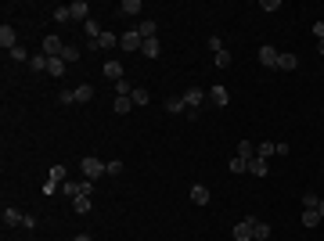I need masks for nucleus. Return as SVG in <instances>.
<instances>
[{"label":"nucleus","mask_w":324,"mask_h":241,"mask_svg":"<svg viewBox=\"0 0 324 241\" xmlns=\"http://www.w3.org/2000/svg\"><path fill=\"white\" fill-rule=\"evenodd\" d=\"M79 173H83V180H101V177H108V169H105V162L101 158H94V155H87V158H79Z\"/></svg>","instance_id":"1"},{"label":"nucleus","mask_w":324,"mask_h":241,"mask_svg":"<svg viewBox=\"0 0 324 241\" xmlns=\"http://www.w3.org/2000/svg\"><path fill=\"white\" fill-rule=\"evenodd\" d=\"M61 51H65V40H61V36H54V32H47V36H44V44H40V54H47V58H61Z\"/></svg>","instance_id":"2"},{"label":"nucleus","mask_w":324,"mask_h":241,"mask_svg":"<svg viewBox=\"0 0 324 241\" xmlns=\"http://www.w3.org/2000/svg\"><path fill=\"white\" fill-rule=\"evenodd\" d=\"M252 220H256V213H245V216H241V223H234L231 237H234V241H252Z\"/></svg>","instance_id":"3"},{"label":"nucleus","mask_w":324,"mask_h":241,"mask_svg":"<svg viewBox=\"0 0 324 241\" xmlns=\"http://www.w3.org/2000/svg\"><path fill=\"white\" fill-rule=\"evenodd\" d=\"M119 47H123V51H141V47H144V36H141L137 29H130V32L119 36Z\"/></svg>","instance_id":"4"},{"label":"nucleus","mask_w":324,"mask_h":241,"mask_svg":"<svg viewBox=\"0 0 324 241\" xmlns=\"http://www.w3.org/2000/svg\"><path fill=\"white\" fill-rule=\"evenodd\" d=\"M69 15H72V22H90V4H87V0H72Z\"/></svg>","instance_id":"5"},{"label":"nucleus","mask_w":324,"mask_h":241,"mask_svg":"<svg viewBox=\"0 0 324 241\" xmlns=\"http://www.w3.org/2000/svg\"><path fill=\"white\" fill-rule=\"evenodd\" d=\"M0 47H4V51H15L18 47V36H15V25H0Z\"/></svg>","instance_id":"6"},{"label":"nucleus","mask_w":324,"mask_h":241,"mask_svg":"<svg viewBox=\"0 0 324 241\" xmlns=\"http://www.w3.org/2000/svg\"><path fill=\"white\" fill-rule=\"evenodd\" d=\"M101 72H105V76L112 79V83H119V79H126V76H123V65H119L115 58H108V61L101 65Z\"/></svg>","instance_id":"7"},{"label":"nucleus","mask_w":324,"mask_h":241,"mask_svg":"<svg viewBox=\"0 0 324 241\" xmlns=\"http://www.w3.org/2000/svg\"><path fill=\"white\" fill-rule=\"evenodd\" d=\"M277 58H281V51H274L270 44H267V47H260V65H267V68H277Z\"/></svg>","instance_id":"8"},{"label":"nucleus","mask_w":324,"mask_h":241,"mask_svg":"<svg viewBox=\"0 0 324 241\" xmlns=\"http://www.w3.org/2000/svg\"><path fill=\"white\" fill-rule=\"evenodd\" d=\"M252 241H270V223H263L260 216L252 220Z\"/></svg>","instance_id":"9"},{"label":"nucleus","mask_w":324,"mask_h":241,"mask_svg":"<svg viewBox=\"0 0 324 241\" xmlns=\"http://www.w3.org/2000/svg\"><path fill=\"white\" fill-rule=\"evenodd\" d=\"M115 47H119V36L105 29V32L98 36V51H115Z\"/></svg>","instance_id":"10"},{"label":"nucleus","mask_w":324,"mask_h":241,"mask_svg":"<svg viewBox=\"0 0 324 241\" xmlns=\"http://www.w3.org/2000/svg\"><path fill=\"white\" fill-rule=\"evenodd\" d=\"M191 202H195V205H209V187H206V184H195V187H191Z\"/></svg>","instance_id":"11"},{"label":"nucleus","mask_w":324,"mask_h":241,"mask_svg":"<svg viewBox=\"0 0 324 241\" xmlns=\"http://www.w3.org/2000/svg\"><path fill=\"white\" fill-rule=\"evenodd\" d=\"M206 97H209V94H206V90H202V87H191V90L184 94V101H187V108H198V105H202V101H206Z\"/></svg>","instance_id":"12"},{"label":"nucleus","mask_w":324,"mask_h":241,"mask_svg":"<svg viewBox=\"0 0 324 241\" xmlns=\"http://www.w3.org/2000/svg\"><path fill=\"white\" fill-rule=\"evenodd\" d=\"M0 220H4V227H22L25 213H18V209H4V213H0Z\"/></svg>","instance_id":"13"},{"label":"nucleus","mask_w":324,"mask_h":241,"mask_svg":"<svg viewBox=\"0 0 324 241\" xmlns=\"http://www.w3.org/2000/svg\"><path fill=\"white\" fill-rule=\"evenodd\" d=\"M209 101H213L216 108H227V101H231V94H227V87H213V90H209Z\"/></svg>","instance_id":"14"},{"label":"nucleus","mask_w":324,"mask_h":241,"mask_svg":"<svg viewBox=\"0 0 324 241\" xmlns=\"http://www.w3.org/2000/svg\"><path fill=\"white\" fill-rule=\"evenodd\" d=\"M166 112H170V115H184V112H187V101H184V97H166Z\"/></svg>","instance_id":"15"},{"label":"nucleus","mask_w":324,"mask_h":241,"mask_svg":"<svg viewBox=\"0 0 324 241\" xmlns=\"http://www.w3.org/2000/svg\"><path fill=\"white\" fill-rule=\"evenodd\" d=\"M87 101H94V87L90 83H79L76 87V105H87Z\"/></svg>","instance_id":"16"},{"label":"nucleus","mask_w":324,"mask_h":241,"mask_svg":"<svg viewBox=\"0 0 324 241\" xmlns=\"http://www.w3.org/2000/svg\"><path fill=\"white\" fill-rule=\"evenodd\" d=\"M292 68H299V58L296 54H281L277 58V72H292Z\"/></svg>","instance_id":"17"},{"label":"nucleus","mask_w":324,"mask_h":241,"mask_svg":"<svg viewBox=\"0 0 324 241\" xmlns=\"http://www.w3.org/2000/svg\"><path fill=\"white\" fill-rule=\"evenodd\" d=\"M141 11H144L141 0H123V4H119V15H141Z\"/></svg>","instance_id":"18"},{"label":"nucleus","mask_w":324,"mask_h":241,"mask_svg":"<svg viewBox=\"0 0 324 241\" xmlns=\"http://www.w3.org/2000/svg\"><path fill=\"white\" fill-rule=\"evenodd\" d=\"M137 32H141L144 40H155V32H158V25H155V18H144V22L137 25Z\"/></svg>","instance_id":"19"},{"label":"nucleus","mask_w":324,"mask_h":241,"mask_svg":"<svg viewBox=\"0 0 324 241\" xmlns=\"http://www.w3.org/2000/svg\"><path fill=\"white\" fill-rule=\"evenodd\" d=\"M72 209H76L79 216H87V213H90V194H79V198H72Z\"/></svg>","instance_id":"20"},{"label":"nucleus","mask_w":324,"mask_h":241,"mask_svg":"<svg viewBox=\"0 0 324 241\" xmlns=\"http://www.w3.org/2000/svg\"><path fill=\"white\" fill-rule=\"evenodd\" d=\"M141 54H144V58H151V61H155V58H158V54H162V47H158V40H144V47H141Z\"/></svg>","instance_id":"21"},{"label":"nucleus","mask_w":324,"mask_h":241,"mask_svg":"<svg viewBox=\"0 0 324 241\" xmlns=\"http://www.w3.org/2000/svg\"><path fill=\"white\" fill-rule=\"evenodd\" d=\"M134 83H130V79H119V83H115V97H134Z\"/></svg>","instance_id":"22"},{"label":"nucleus","mask_w":324,"mask_h":241,"mask_svg":"<svg viewBox=\"0 0 324 241\" xmlns=\"http://www.w3.org/2000/svg\"><path fill=\"white\" fill-rule=\"evenodd\" d=\"M317 223H320V213H317V209H303V227H306V230H313Z\"/></svg>","instance_id":"23"},{"label":"nucleus","mask_w":324,"mask_h":241,"mask_svg":"<svg viewBox=\"0 0 324 241\" xmlns=\"http://www.w3.org/2000/svg\"><path fill=\"white\" fill-rule=\"evenodd\" d=\"M112 108H115V115H126V112L134 108V97H115V101H112Z\"/></svg>","instance_id":"24"},{"label":"nucleus","mask_w":324,"mask_h":241,"mask_svg":"<svg viewBox=\"0 0 324 241\" xmlns=\"http://www.w3.org/2000/svg\"><path fill=\"white\" fill-rule=\"evenodd\" d=\"M249 162H252V158H241V155H234V158H231V173H249Z\"/></svg>","instance_id":"25"},{"label":"nucleus","mask_w":324,"mask_h":241,"mask_svg":"<svg viewBox=\"0 0 324 241\" xmlns=\"http://www.w3.org/2000/svg\"><path fill=\"white\" fill-rule=\"evenodd\" d=\"M61 61H65V65L79 61V47H76V44H65V51H61Z\"/></svg>","instance_id":"26"},{"label":"nucleus","mask_w":324,"mask_h":241,"mask_svg":"<svg viewBox=\"0 0 324 241\" xmlns=\"http://www.w3.org/2000/svg\"><path fill=\"white\" fill-rule=\"evenodd\" d=\"M270 155H277V144H270V141L256 144V158H270Z\"/></svg>","instance_id":"27"},{"label":"nucleus","mask_w":324,"mask_h":241,"mask_svg":"<svg viewBox=\"0 0 324 241\" xmlns=\"http://www.w3.org/2000/svg\"><path fill=\"white\" fill-rule=\"evenodd\" d=\"M29 68H36V72H47V54H40V51H36V54L29 58Z\"/></svg>","instance_id":"28"},{"label":"nucleus","mask_w":324,"mask_h":241,"mask_svg":"<svg viewBox=\"0 0 324 241\" xmlns=\"http://www.w3.org/2000/svg\"><path fill=\"white\" fill-rule=\"evenodd\" d=\"M249 173H252V177H267V158H252V162H249Z\"/></svg>","instance_id":"29"},{"label":"nucleus","mask_w":324,"mask_h":241,"mask_svg":"<svg viewBox=\"0 0 324 241\" xmlns=\"http://www.w3.org/2000/svg\"><path fill=\"white\" fill-rule=\"evenodd\" d=\"M213 61H216V68H231V51L223 47V51H216L213 54Z\"/></svg>","instance_id":"30"},{"label":"nucleus","mask_w":324,"mask_h":241,"mask_svg":"<svg viewBox=\"0 0 324 241\" xmlns=\"http://www.w3.org/2000/svg\"><path fill=\"white\" fill-rule=\"evenodd\" d=\"M47 72L51 76H65V61L61 58H47Z\"/></svg>","instance_id":"31"},{"label":"nucleus","mask_w":324,"mask_h":241,"mask_svg":"<svg viewBox=\"0 0 324 241\" xmlns=\"http://www.w3.org/2000/svg\"><path fill=\"white\" fill-rule=\"evenodd\" d=\"M238 155H241V158H256V144H252V141H241V144H238Z\"/></svg>","instance_id":"32"},{"label":"nucleus","mask_w":324,"mask_h":241,"mask_svg":"<svg viewBox=\"0 0 324 241\" xmlns=\"http://www.w3.org/2000/svg\"><path fill=\"white\" fill-rule=\"evenodd\" d=\"M47 180L61 187V180H65V166H51V173H47Z\"/></svg>","instance_id":"33"},{"label":"nucleus","mask_w":324,"mask_h":241,"mask_svg":"<svg viewBox=\"0 0 324 241\" xmlns=\"http://www.w3.org/2000/svg\"><path fill=\"white\" fill-rule=\"evenodd\" d=\"M317 205H320L317 191H306V194H303V209H317Z\"/></svg>","instance_id":"34"},{"label":"nucleus","mask_w":324,"mask_h":241,"mask_svg":"<svg viewBox=\"0 0 324 241\" xmlns=\"http://www.w3.org/2000/svg\"><path fill=\"white\" fill-rule=\"evenodd\" d=\"M8 54H11V61H29V58H33V54H29V51H25L22 44H18L15 51H8Z\"/></svg>","instance_id":"35"},{"label":"nucleus","mask_w":324,"mask_h":241,"mask_svg":"<svg viewBox=\"0 0 324 241\" xmlns=\"http://www.w3.org/2000/svg\"><path fill=\"white\" fill-rule=\"evenodd\" d=\"M134 105H151V94H148L144 87H137V90H134Z\"/></svg>","instance_id":"36"},{"label":"nucleus","mask_w":324,"mask_h":241,"mask_svg":"<svg viewBox=\"0 0 324 241\" xmlns=\"http://www.w3.org/2000/svg\"><path fill=\"white\" fill-rule=\"evenodd\" d=\"M105 169H108V177H119V173H123V162L112 158V162H105Z\"/></svg>","instance_id":"37"},{"label":"nucleus","mask_w":324,"mask_h":241,"mask_svg":"<svg viewBox=\"0 0 324 241\" xmlns=\"http://www.w3.org/2000/svg\"><path fill=\"white\" fill-rule=\"evenodd\" d=\"M54 22H72V15H69V4H65V8H54Z\"/></svg>","instance_id":"38"},{"label":"nucleus","mask_w":324,"mask_h":241,"mask_svg":"<svg viewBox=\"0 0 324 241\" xmlns=\"http://www.w3.org/2000/svg\"><path fill=\"white\" fill-rule=\"evenodd\" d=\"M58 101H61V105H76V90H61Z\"/></svg>","instance_id":"39"},{"label":"nucleus","mask_w":324,"mask_h":241,"mask_svg":"<svg viewBox=\"0 0 324 241\" xmlns=\"http://www.w3.org/2000/svg\"><path fill=\"white\" fill-rule=\"evenodd\" d=\"M209 51H213V54L223 51V40H220V36H209Z\"/></svg>","instance_id":"40"},{"label":"nucleus","mask_w":324,"mask_h":241,"mask_svg":"<svg viewBox=\"0 0 324 241\" xmlns=\"http://www.w3.org/2000/svg\"><path fill=\"white\" fill-rule=\"evenodd\" d=\"M260 8H263V11H277V8H281V0H263Z\"/></svg>","instance_id":"41"},{"label":"nucleus","mask_w":324,"mask_h":241,"mask_svg":"<svg viewBox=\"0 0 324 241\" xmlns=\"http://www.w3.org/2000/svg\"><path fill=\"white\" fill-rule=\"evenodd\" d=\"M22 227H25V230H36V216H29V213H25V220H22Z\"/></svg>","instance_id":"42"},{"label":"nucleus","mask_w":324,"mask_h":241,"mask_svg":"<svg viewBox=\"0 0 324 241\" xmlns=\"http://www.w3.org/2000/svg\"><path fill=\"white\" fill-rule=\"evenodd\" d=\"M313 36H317V40H324V22H313Z\"/></svg>","instance_id":"43"},{"label":"nucleus","mask_w":324,"mask_h":241,"mask_svg":"<svg viewBox=\"0 0 324 241\" xmlns=\"http://www.w3.org/2000/svg\"><path fill=\"white\" fill-rule=\"evenodd\" d=\"M72 241H94V234H76Z\"/></svg>","instance_id":"44"},{"label":"nucleus","mask_w":324,"mask_h":241,"mask_svg":"<svg viewBox=\"0 0 324 241\" xmlns=\"http://www.w3.org/2000/svg\"><path fill=\"white\" fill-rule=\"evenodd\" d=\"M317 51H320V54H324V40H317Z\"/></svg>","instance_id":"45"},{"label":"nucleus","mask_w":324,"mask_h":241,"mask_svg":"<svg viewBox=\"0 0 324 241\" xmlns=\"http://www.w3.org/2000/svg\"><path fill=\"white\" fill-rule=\"evenodd\" d=\"M317 213H320V216H324V198H320V205H317Z\"/></svg>","instance_id":"46"}]
</instances>
